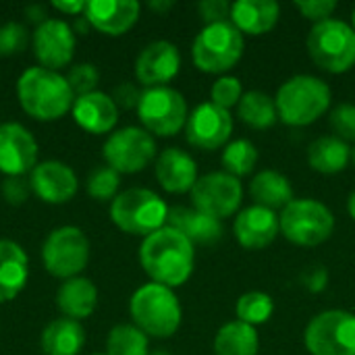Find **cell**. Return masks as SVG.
Listing matches in <instances>:
<instances>
[{"instance_id": "1", "label": "cell", "mask_w": 355, "mask_h": 355, "mask_svg": "<svg viewBox=\"0 0 355 355\" xmlns=\"http://www.w3.org/2000/svg\"><path fill=\"white\" fill-rule=\"evenodd\" d=\"M193 243L173 227L148 235L139 248V262L152 283L164 287H181L193 272Z\"/></svg>"}, {"instance_id": "2", "label": "cell", "mask_w": 355, "mask_h": 355, "mask_svg": "<svg viewBox=\"0 0 355 355\" xmlns=\"http://www.w3.org/2000/svg\"><path fill=\"white\" fill-rule=\"evenodd\" d=\"M17 96L23 110L37 121H56L64 116L75 102L67 77L44 67L23 71L17 81Z\"/></svg>"}, {"instance_id": "3", "label": "cell", "mask_w": 355, "mask_h": 355, "mask_svg": "<svg viewBox=\"0 0 355 355\" xmlns=\"http://www.w3.org/2000/svg\"><path fill=\"white\" fill-rule=\"evenodd\" d=\"M331 87L314 75L287 79L275 98L279 119L289 127H306L318 121L331 106Z\"/></svg>"}, {"instance_id": "4", "label": "cell", "mask_w": 355, "mask_h": 355, "mask_svg": "<svg viewBox=\"0 0 355 355\" xmlns=\"http://www.w3.org/2000/svg\"><path fill=\"white\" fill-rule=\"evenodd\" d=\"M133 324L148 337L168 339L181 327V304L171 287L148 283L139 287L129 302Z\"/></svg>"}, {"instance_id": "5", "label": "cell", "mask_w": 355, "mask_h": 355, "mask_svg": "<svg viewBox=\"0 0 355 355\" xmlns=\"http://www.w3.org/2000/svg\"><path fill=\"white\" fill-rule=\"evenodd\" d=\"M110 218L123 233L146 239L148 235L166 227L168 206L152 189L131 187L112 200Z\"/></svg>"}, {"instance_id": "6", "label": "cell", "mask_w": 355, "mask_h": 355, "mask_svg": "<svg viewBox=\"0 0 355 355\" xmlns=\"http://www.w3.org/2000/svg\"><path fill=\"white\" fill-rule=\"evenodd\" d=\"M308 52L312 60L329 73H345L355 64L354 27L339 19L314 23L308 33Z\"/></svg>"}, {"instance_id": "7", "label": "cell", "mask_w": 355, "mask_h": 355, "mask_svg": "<svg viewBox=\"0 0 355 355\" xmlns=\"http://www.w3.org/2000/svg\"><path fill=\"white\" fill-rule=\"evenodd\" d=\"M243 54V33L231 23L204 25L193 40L191 56L200 71L204 73H225L231 71Z\"/></svg>"}, {"instance_id": "8", "label": "cell", "mask_w": 355, "mask_h": 355, "mask_svg": "<svg viewBox=\"0 0 355 355\" xmlns=\"http://www.w3.org/2000/svg\"><path fill=\"white\" fill-rule=\"evenodd\" d=\"M281 233L287 241L304 248L324 243L335 231L333 212L318 200H293L279 214Z\"/></svg>"}, {"instance_id": "9", "label": "cell", "mask_w": 355, "mask_h": 355, "mask_svg": "<svg viewBox=\"0 0 355 355\" xmlns=\"http://www.w3.org/2000/svg\"><path fill=\"white\" fill-rule=\"evenodd\" d=\"M137 116L150 135L154 133L160 137H171L185 127L189 114L183 94L168 85H162L141 92Z\"/></svg>"}, {"instance_id": "10", "label": "cell", "mask_w": 355, "mask_h": 355, "mask_svg": "<svg viewBox=\"0 0 355 355\" xmlns=\"http://www.w3.org/2000/svg\"><path fill=\"white\" fill-rule=\"evenodd\" d=\"M89 260V241L79 227H58L54 229L42 248L44 268L56 279L79 277Z\"/></svg>"}, {"instance_id": "11", "label": "cell", "mask_w": 355, "mask_h": 355, "mask_svg": "<svg viewBox=\"0 0 355 355\" xmlns=\"http://www.w3.org/2000/svg\"><path fill=\"white\" fill-rule=\"evenodd\" d=\"M304 343L312 355H355V314L345 310L316 314L306 327Z\"/></svg>"}, {"instance_id": "12", "label": "cell", "mask_w": 355, "mask_h": 355, "mask_svg": "<svg viewBox=\"0 0 355 355\" xmlns=\"http://www.w3.org/2000/svg\"><path fill=\"white\" fill-rule=\"evenodd\" d=\"M156 158V141L144 127H125L114 131L104 144L106 166L119 175L144 171Z\"/></svg>"}, {"instance_id": "13", "label": "cell", "mask_w": 355, "mask_h": 355, "mask_svg": "<svg viewBox=\"0 0 355 355\" xmlns=\"http://www.w3.org/2000/svg\"><path fill=\"white\" fill-rule=\"evenodd\" d=\"M193 208L220 220L233 216L243 202V187L237 177L229 173H208L200 177L191 189Z\"/></svg>"}, {"instance_id": "14", "label": "cell", "mask_w": 355, "mask_h": 355, "mask_svg": "<svg viewBox=\"0 0 355 355\" xmlns=\"http://www.w3.org/2000/svg\"><path fill=\"white\" fill-rule=\"evenodd\" d=\"M233 133V116L229 110L202 102L198 104L185 123V137L193 148L200 150H218L223 148Z\"/></svg>"}, {"instance_id": "15", "label": "cell", "mask_w": 355, "mask_h": 355, "mask_svg": "<svg viewBox=\"0 0 355 355\" xmlns=\"http://www.w3.org/2000/svg\"><path fill=\"white\" fill-rule=\"evenodd\" d=\"M33 54L44 69L58 71L73 60L75 33L62 19H44L31 37Z\"/></svg>"}, {"instance_id": "16", "label": "cell", "mask_w": 355, "mask_h": 355, "mask_svg": "<svg viewBox=\"0 0 355 355\" xmlns=\"http://www.w3.org/2000/svg\"><path fill=\"white\" fill-rule=\"evenodd\" d=\"M37 166V141L19 123L0 125V173L23 177Z\"/></svg>"}, {"instance_id": "17", "label": "cell", "mask_w": 355, "mask_h": 355, "mask_svg": "<svg viewBox=\"0 0 355 355\" xmlns=\"http://www.w3.org/2000/svg\"><path fill=\"white\" fill-rule=\"evenodd\" d=\"M181 69L179 48L166 40L148 44L135 60V77L146 87H162L177 77Z\"/></svg>"}, {"instance_id": "18", "label": "cell", "mask_w": 355, "mask_h": 355, "mask_svg": "<svg viewBox=\"0 0 355 355\" xmlns=\"http://www.w3.org/2000/svg\"><path fill=\"white\" fill-rule=\"evenodd\" d=\"M31 191L46 204H64L77 193V175L60 160L40 162L29 177Z\"/></svg>"}, {"instance_id": "19", "label": "cell", "mask_w": 355, "mask_h": 355, "mask_svg": "<svg viewBox=\"0 0 355 355\" xmlns=\"http://www.w3.org/2000/svg\"><path fill=\"white\" fill-rule=\"evenodd\" d=\"M235 239L245 250H264L281 233L279 214L262 206H250L235 216L233 223Z\"/></svg>"}, {"instance_id": "20", "label": "cell", "mask_w": 355, "mask_h": 355, "mask_svg": "<svg viewBox=\"0 0 355 355\" xmlns=\"http://www.w3.org/2000/svg\"><path fill=\"white\" fill-rule=\"evenodd\" d=\"M139 10L141 6L135 0H89L83 19L106 35H123L137 23Z\"/></svg>"}, {"instance_id": "21", "label": "cell", "mask_w": 355, "mask_h": 355, "mask_svg": "<svg viewBox=\"0 0 355 355\" xmlns=\"http://www.w3.org/2000/svg\"><path fill=\"white\" fill-rule=\"evenodd\" d=\"M71 112L75 123L94 135L112 131L119 121V106L114 104L112 96L98 89L85 96H77Z\"/></svg>"}, {"instance_id": "22", "label": "cell", "mask_w": 355, "mask_h": 355, "mask_svg": "<svg viewBox=\"0 0 355 355\" xmlns=\"http://www.w3.org/2000/svg\"><path fill=\"white\" fill-rule=\"evenodd\" d=\"M156 179L168 193H187L193 189L200 177L196 160L187 152L179 148H166L156 158Z\"/></svg>"}, {"instance_id": "23", "label": "cell", "mask_w": 355, "mask_h": 355, "mask_svg": "<svg viewBox=\"0 0 355 355\" xmlns=\"http://www.w3.org/2000/svg\"><path fill=\"white\" fill-rule=\"evenodd\" d=\"M281 17L275 0H237L231 4V23L248 35L268 33Z\"/></svg>"}, {"instance_id": "24", "label": "cell", "mask_w": 355, "mask_h": 355, "mask_svg": "<svg viewBox=\"0 0 355 355\" xmlns=\"http://www.w3.org/2000/svg\"><path fill=\"white\" fill-rule=\"evenodd\" d=\"M29 279V262L23 248L0 239V304L15 300Z\"/></svg>"}, {"instance_id": "25", "label": "cell", "mask_w": 355, "mask_h": 355, "mask_svg": "<svg viewBox=\"0 0 355 355\" xmlns=\"http://www.w3.org/2000/svg\"><path fill=\"white\" fill-rule=\"evenodd\" d=\"M56 306L64 318L71 320H85L94 314L98 306V289L85 277L67 279L56 293Z\"/></svg>"}, {"instance_id": "26", "label": "cell", "mask_w": 355, "mask_h": 355, "mask_svg": "<svg viewBox=\"0 0 355 355\" xmlns=\"http://www.w3.org/2000/svg\"><path fill=\"white\" fill-rule=\"evenodd\" d=\"M168 227L183 233L191 243H214L223 237L220 220L196 210V208H173L168 210Z\"/></svg>"}, {"instance_id": "27", "label": "cell", "mask_w": 355, "mask_h": 355, "mask_svg": "<svg viewBox=\"0 0 355 355\" xmlns=\"http://www.w3.org/2000/svg\"><path fill=\"white\" fill-rule=\"evenodd\" d=\"M40 345L44 355H79L85 345V331L77 320L62 316L44 329Z\"/></svg>"}, {"instance_id": "28", "label": "cell", "mask_w": 355, "mask_h": 355, "mask_svg": "<svg viewBox=\"0 0 355 355\" xmlns=\"http://www.w3.org/2000/svg\"><path fill=\"white\" fill-rule=\"evenodd\" d=\"M352 148L337 135H324L310 144L308 164L322 175H337L347 168L352 160Z\"/></svg>"}, {"instance_id": "29", "label": "cell", "mask_w": 355, "mask_h": 355, "mask_svg": "<svg viewBox=\"0 0 355 355\" xmlns=\"http://www.w3.org/2000/svg\"><path fill=\"white\" fill-rule=\"evenodd\" d=\"M250 196L256 206L277 210L293 202L291 181L279 171H260L250 183Z\"/></svg>"}, {"instance_id": "30", "label": "cell", "mask_w": 355, "mask_h": 355, "mask_svg": "<svg viewBox=\"0 0 355 355\" xmlns=\"http://www.w3.org/2000/svg\"><path fill=\"white\" fill-rule=\"evenodd\" d=\"M260 337L254 327L233 320L218 329L214 337V355H256Z\"/></svg>"}, {"instance_id": "31", "label": "cell", "mask_w": 355, "mask_h": 355, "mask_svg": "<svg viewBox=\"0 0 355 355\" xmlns=\"http://www.w3.org/2000/svg\"><path fill=\"white\" fill-rule=\"evenodd\" d=\"M237 112H239V119L254 129H268L279 119L275 100L268 94L256 92V89L243 94V98L237 106Z\"/></svg>"}, {"instance_id": "32", "label": "cell", "mask_w": 355, "mask_h": 355, "mask_svg": "<svg viewBox=\"0 0 355 355\" xmlns=\"http://www.w3.org/2000/svg\"><path fill=\"white\" fill-rule=\"evenodd\" d=\"M148 335L135 324H119L108 333L106 355H148Z\"/></svg>"}, {"instance_id": "33", "label": "cell", "mask_w": 355, "mask_h": 355, "mask_svg": "<svg viewBox=\"0 0 355 355\" xmlns=\"http://www.w3.org/2000/svg\"><path fill=\"white\" fill-rule=\"evenodd\" d=\"M225 173L233 175V177H245L256 168L258 162V150L250 139H235L231 144L225 146L223 150V158H220Z\"/></svg>"}, {"instance_id": "34", "label": "cell", "mask_w": 355, "mask_h": 355, "mask_svg": "<svg viewBox=\"0 0 355 355\" xmlns=\"http://www.w3.org/2000/svg\"><path fill=\"white\" fill-rule=\"evenodd\" d=\"M275 312V304L272 297L264 291H248L243 293L237 304H235V314L239 322H245L250 327H258L270 320Z\"/></svg>"}, {"instance_id": "35", "label": "cell", "mask_w": 355, "mask_h": 355, "mask_svg": "<svg viewBox=\"0 0 355 355\" xmlns=\"http://www.w3.org/2000/svg\"><path fill=\"white\" fill-rule=\"evenodd\" d=\"M119 185H121V175L110 166H100L87 179V193L94 200H100V202L114 200L119 196L116 193Z\"/></svg>"}, {"instance_id": "36", "label": "cell", "mask_w": 355, "mask_h": 355, "mask_svg": "<svg viewBox=\"0 0 355 355\" xmlns=\"http://www.w3.org/2000/svg\"><path fill=\"white\" fill-rule=\"evenodd\" d=\"M212 104L225 108V110H231L233 106H239L241 98H243V87H241V81L237 77H231V75H223L214 81L212 85Z\"/></svg>"}, {"instance_id": "37", "label": "cell", "mask_w": 355, "mask_h": 355, "mask_svg": "<svg viewBox=\"0 0 355 355\" xmlns=\"http://www.w3.org/2000/svg\"><path fill=\"white\" fill-rule=\"evenodd\" d=\"M67 81H69L75 98H77V96H85V94L96 92V85L100 81V73L92 62H79V64L71 67Z\"/></svg>"}, {"instance_id": "38", "label": "cell", "mask_w": 355, "mask_h": 355, "mask_svg": "<svg viewBox=\"0 0 355 355\" xmlns=\"http://www.w3.org/2000/svg\"><path fill=\"white\" fill-rule=\"evenodd\" d=\"M331 127L343 141H355V104H339L331 112Z\"/></svg>"}, {"instance_id": "39", "label": "cell", "mask_w": 355, "mask_h": 355, "mask_svg": "<svg viewBox=\"0 0 355 355\" xmlns=\"http://www.w3.org/2000/svg\"><path fill=\"white\" fill-rule=\"evenodd\" d=\"M27 44V29L21 23H6L0 27V54H17Z\"/></svg>"}, {"instance_id": "40", "label": "cell", "mask_w": 355, "mask_h": 355, "mask_svg": "<svg viewBox=\"0 0 355 355\" xmlns=\"http://www.w3.org/2000/svg\"><path fill=\"white\" fill-rule=\"evenodd\" d=\"M295 6L302 12V17H306L314 23H322V21L331 19V15L337 8V2L335 0H297Z\"/></svg>"}, {"instance_id": "41", "label": "cell", "mask_w": 355, "mask_h": 355, "mask_svg": "<svg viewBox=\"0 0 355 355\" xmlns=\"http://www.w3.org/2000/svg\"><path fill=\"white\" fill-rule=\"evenodd\" d=\"M198 12L206 25L225 23L231 19V4L227 0H202L198 4Z\"/></svg>"}, {"instance_id": "42", "label": "cell", "mask_w": 355, "mask_h": 355, "mask_svg": "<svg viewBox=\"0 0 355 355\" xmlns=\"http://www.w3.org/2000/svg\"><path fill=\"white\" fill-rule=\"evenodd\" d=\"M31 193V185L23 177H6L2 183V196L10 206H21Z\"/></svg>"}, {"instance_id": "43", "label": "cell", "mask_w": 355, "mask_h": 355, "mask_svg": "<svg viewBox=\"0 0 355 355\" xmlns=\"http://www.w3.org/2000/svg\"><path fill=\"white\" fill-rule=\"evenodd\" d=\"M139 98H141V92H139L133 83H129V81H123V83L116 85L114 92H112V100H114V104L121 106V108H137Z\"/></svg>"}, {"instance_id": "44", "label": "cell", "mask_w": 355, "mask_h": 355, "mask_svg": "<svg viewBox=\"0 0 355 355\" xmlns=\"http://www.w3.org/2000/svg\"><path fill=\"white\" fill-rule=\"evenodd\" d=\"M327 283H329V272H327L324 268H316V270L310 272L308 279H306V287H308L310 291H314V293L327 289Z\"/></svg>"}, {"instance_id": "45", "label": "cell", "mask_w": 355, "mask_h": 355, "mask_svg": "<svg viewBox=\"0 0 355 355\" xmlns=\"http://www.w3.org/2000/svg\"><path fill=\"white\" fill-rule=\"evenodd\" d=\"M52 6L56 10L64 12V15H79V12L85 10V2H81V0H75V2H60V0H56V2H52Z\"/></svg>"}, {"instance_id": "46", "label": "cell", "mask_w": 355, "mask_h": 355, "mask_svg": "<svg viewBox=\"0 0 355 355\" xmlns=\"http://www.w3.org/2000/svg\"><path fill=\"white\" fill-rule=\"evenodd\" d=\"M150 6L154 10H168V8H173V2H150Z\"/></svg>"}, {"instance_id": "47", "label": "cell", "mask_w": 355, "mask_h": 355, "mask_svg": "<svg viewBox=\"0 0 355 355\" xmlns=\"http://www.w3.org/2000/svg\"><path fill=\"white\" fill-rule=\"evenodd\" d=\"M347 210H349V216L355 220V191L349 196V200H347Z\"/></svg>"}, {"instance_id": "48", "label": "cell", "mask_w": 355, "mask_h": 355, "mask_svg": "<svg viewBox=\"0 0 355 355\" xmlns=\"http://www.w3.org/2000/svg\"><path fill=\"white\" fill-rule=\"evenodd\" d=\"M148 355H171L168 352H164V349H156V352H150Z\"/></svg>"}, {"instance_id": "49", "label": "cell", "mask_w": 355, "mask_h": 355, "mask_svg": "<svg viewBox=\"0 0 355 355\" xmlns=\"http://www.w3.org/2000/svg\"><path fill=\"white\" fill-rule=\"evenodd\" d=\"M352 27H354V31H355V8H354V15H352Z\"/></svg>"}, {"instance_id": "50", "label": "cell", "mask_w": 355, "mask_h": 355, "mask_svg": "<svg viewBox=\"0 0 355 355\" xmlns=\"http://www.w3.org/2000/svg\"><path fill=\"white\" fill-rule=\"evenodd\" d=\"M352 158H354V164H355V150H354V154H352Z\"/></svg>"}, {"instance_id": "51", "label": "cell", "mask_w": 355, "mask_h": 355, "mask_svg": "<svg viewBox=\"0 0 355 355\" xmlns=\"http://www.w3.org/2000/svg\"><path fill=\"white\" fill-rule=\"evenodd\" d=\"M94 355H106V354H94Z\"/></svg>"}]
</instances>
